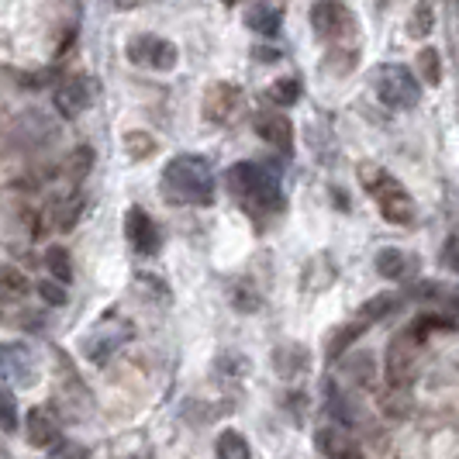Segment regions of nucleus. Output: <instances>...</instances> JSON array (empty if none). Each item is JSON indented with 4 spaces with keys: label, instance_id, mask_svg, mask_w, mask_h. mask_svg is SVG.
<instances>
[{
    "label": "nucleus",
    "instance_id": "nucleus-21",
    "mask_svg": "<svg viewBox=\"0 0 459 459\" xmlns=\"http://www.w3.org/2000/svg\"><path fill=\"white\" fill-rule=\"evenodd\" d=\"M28 290H31V283H28L18 270H11V266H4V270H0V298L18 300V298H24Z\"/></svg>",
    "mask_w": 459,
    "mask_h": 459
},
{
    "label": "nucleus",
    "instance_id": "nucleus-26",
    "mask_svg": "<svg viewBox=\"0 0 459 459\" xmlns=\"http://www.w3.org/2000/svg\"><path fill=\"white\" fill-rule=\"evenodd\" d=\"M0 425H4L7 432H14V429H18V411H14V394L7 391V387H0Z\"/></svg>",
    "mask_w": 459,
    "mask_h": 459
},
{
    "label": "nucleus",
    "instance_id": "nucleus-24",
    "mask_svg": "<svg viewBox=\"0 0 459 459\" xmlns=\"http://www.w3.org/2000/svg\"><path fill=\"white\" fill-rule=\"evenodd\" d=\"M46 266L52 270V276H56V280H63V283H69V280H73V266H69V253H66V249L52 246V249L46 253Z\"/></svg>",
    "mask_w": 459,
    "mask_h": 459
},
{
    "label": "nucleus",
    "instance_id": "nucleus-1",
    "mask_svg": "<svg viewBox=\"0 0 459 459\" xmlns=\"http://www.w3.org/2000/svg\"><path fill=\"white\" fill-rule=\"evenodd\" d=\"M162 197L173 204H211L214 177L204 156H177L162 169Z\"/></svg>",
    "mask_w": 459,
    "mask_h": 459
},
{
    "label": "nucleus",
    "instance_id": "nucleus-16",
    "mask_svg": "<svg viewBox=\"0 0 459 459\" xmlns=\"http://www.w3.org/2000/svg\"><path fill=\"white\" fill-rule=\"evenodd\" d=\"M414 259L411 255H404L401 249H380L377 253V270L380 276H387V280H404V276L411 273Z\"/></svg>",
    "mask_w": 459,
    "mask_h": 459
},
{
    "label": "nucleus",
    "instance_id": "nucleus-2",
    "mask_svg": "<svg viewBox=\"0 0 459 459\" xmlns=\"http://www.w3.org/2000/svg\"><path fill=\"white\" fill-rule=\"evenodd\" d=\"M229 190L235 197H242L249 207L255 211H280L283 207V194H280V184L270 169L255 166V162H235L229 173Z\"/></svg>",
    "mask_w": 459,
    "mask_h": 459
},
{
    "label": "nucleus",
    "instance_id": "nucleus-6",
    "mask_svg": "<svg viewBox=\"0 0 459 459\" xmlns=\"http://www.w3.org/2000/svg\"><path fill=\"white\" fill-rule=\"evenodd\" d=\"M128 59L149 69H173L177 66V46L160 35H138L128 42Z\"/></svg>",
    "mask_w": 459,
    "mask_h": 459
},
{
    "label": "nucleus",
    "instance_id": "nucleus-28",
    "mask_svg": "<svg viewBox=\"0 0 459 459\" xmlns=\"http://www.w3.org/2000/svg\"><path fill=\"white\" fill-rule=\"evenodd\" d=\"M446 263H449V266L459 263V242L456 238H449V246H446Z\"/></svg>",
    "mask_w": 459,
    "mask_h": 459
},
{
    "label": "nucleus",
    "instance_id": "nucleus-3",
    "mask_svg": "<svg viewBox=\"0 0 459 459\" xmlns=\"http://www.w3.org/2000/svg\"><path fill=\"white\" fill-rule=\"evenodd\" d=\"M369 197L377 201L380 214L391 221V225H411L414 221V201L404 186L394 180L391 173L384 169H373V180H369Z\"/></svg>",
    "mask_w": 459,
    "mask_h": 459
},
{
    "label": "nucleus",
    "instance_id": "nucleus-23",
    "mask_svg": "<svg viewBox=\"0 0 459 459\" xmlns=\"http://www.w3.org/2000/svg\"><path fill=\"white\" fill-rule=\"evenodd\" d=\"M432 24H436L432 4H429V0H418V7H414V14H411V24H408V35H411V39H425V35L432 31Z\"/></svg>",
    "mask_w": 459,
    "mask_h": 459
},
{
    "label": "nucleus",
    "instance_id": "nucleus-29",
    "mask_svg": "<svg viewBox=\"0 0 459 459\" xmlns=\"http://www.w3.org/2000/svg\"><path fill=\"white\" fill-rule=\"evenodd\" d=\"M4 356H7V352H4V345H0V363H4Z\"/></svg>",
    "mask_w": 459,
    "mask_h": 459
},
{
    "label": "nucleus",
    "instance_id": "nucleus-19",
    "mask_svg": "<svg viewBox=\"0 0 459 459\" xmlns=\"http://www.w3.org/2000/svg\"><path fill=\"white\" fill-rule=\"evenodd\" d=\"M214 453H218V459H253L249 442H246V436H238V432H221Z\"/></svg>",
    "mask_w": 459,
    "mask_h": 459
},
{
    "label": "nucleus",
    "instance_id": "nucleus-4",
    "mask_svg": "<svg viewBox=\"0 0 459 459\" xmlns=\"http://www.w3.org/2000/svg\"><path fill=\"white\" fill-rule=\"evenodd\" d=\"M373 87H377V97H380L391 111H411L414 104L421 100V87H418L414 73L408 66H397V63L380 66Z\"/></svg>",
    "mask_w": 459,
    "mask_h": 459
},
{
    "label": "nucleus",
    "instance_id": "nucleus-14",
    "mask_svg": "<svg viewBox=\"0 0 459 459\" xmlns=\"http://www.w3.org/2000/svg\"><path fill=\"white\" fill-rule=\"evenodd\" d=\"M325 401H328V411H332V418H335L339 425L352 429V425L359 421V411H356L352 397H349L345 391H339V384H335V380H328V384H325Z\"/></svg>",
    "mask_w": 459,
    "mask_h": 459
},
{
    "label": "nucleus",
    "instance_id": "nucleus-12",
    "mask_svg": "<svg viewBox=\"0 0 459 459\" xmlns=\"http://www.w3.org/2000/svg\"><path fill=\"white\" fill-rule=\"evenodd\" d=\"M235 104H238V87H231V83H214V87H207V93H204V117L207 121H225V117L235 111Z\"/></svg>",
    "mask_w": 459,
    "mask_h": 459
},
{
    "label": "nucleus",
    "instance_id": "nucleus-5",
    "mask_svg": "<svg viewBox=\"0 0 459 459\" xmlns=\"http://www.w3.org/2000/svg\"><path fill=\"white\" fill-rule=\"evenodd\" d=\"M311 28H315L318 39L335 42V39L352 31V11L345 7L342 0H318L311 7Z\"/></svg>",
    "mask_w": 459,
    "mask_h": 459
},
{
    "label": "nucleus",
    "instance_id": "nucleus-9",
    "mask_svg": "<svg viewBox=\"0 0 459 459\" xmlns=\"http://www.w3.org/2000/svg\"><path fill=\"white\" fill-rule=\"evenodd\" d=\"M125 235H128V242H132L135 253H142V255L160 253V229H156V221H152L142 207H132V211L125 214Z\"/></svg>",
    "mask_w": 459,
    "mask_h": 459
},
{
    "label": "nucleus",
    "instance_id": "nucleus-31",
    "mask_svg": "<svg viewBox=\"0 0 459 459\" xmlns=\"http://www.w3.org/2000/svg\"><path fill=\"white\" fill-rule=\"evenodd\" d=\"M456 307H459V294H456Z\"/></svg>",
    "mask_w": 459,
    "mask_h": 459
},
{
    "label": "nucleus",
    "instance_id": "nucleus-15",
    "mask_svg": "<svg viewBox=\"0 0 459 459\" xmlns=\"http://www.w3.org/2000/svg\"><path fill=\"white\" fill-rule=\"evenodd\" d=\"M273 363L283 377H298V373L307 369L311 356H307V349H304V345H280V349L273 352Z\"/></svg>",
    "mask_w": 459,
    "mask_h": 459
},
{
    "label": "nucleus",
    "instance_id": "nucleus-8",
    "mask_svg": "<svg viewBox=\"0 0 459 459\" xmlns=\"http://www.w3.org/2000/svg\"><path fill=\"white\" fill-rule=\"evenodd\" d=\"M52 100H56V111L63 117L83 115V111L91 108V80H87V76H66V80L56 87Z\"/></svg>",
    "mask_w": 459,
    "mask_h": 459
},
{
    "label": "nucleus",
    "instance_id": "nucleus-18",
    "mask_svg": "<svg viewBox=\"0 0 459 459\" xmlns=\"http://www.w3.org/2000/svg\"><path fill=\"white\" fill-rule=\"evenodd\" d=\"M401 307V298L397 294H377L373 300H367L363 307H359V322H380V318H387Z\"/></svg>",
    "mask_w": 459,
    "mask_h": 459
},
{
    "label": "nucleus",
    "instance_id": "nucleus-20",
    "mask_svg": "<svg viewBox=\"0 0 459 459\" xmlns=\"http://www.w3.org/2000/svg\"><path fill=\"white\" fill-rule=\"evenodd\" d=\"M266 100H270V104H276V108L298 104V100H300V80H294V76H283V80H276L273 87L266 91Z\"/></svg>",
    "mask_w": 459,
    "mask_h": 459
},
{
    "label": "nucleus",
    "instance_id": "nucleus-25",
    "mask_svg": "<svg viewBox=\"0 0 459 459\" xmlns=\"http://www.w3.org/2000/svg\"><path fill=\"white\" fill-rule=\"evenodd\" d=\"M418 69H421V73H425V80L436 87L438 80H442V69H438V52H436V48H421V52H418Z\"/></svg>",
    "mask_w": 459,
    "mask_h": 459
},
{
    "label": "nucleus",
    "instance_id": "nucleus-10",
    "mask_svg": "<svg viewBox=\"0 0 459 459\" xmlns=\"http://www.w3.org/2000/svg\"><path fill=\"white\" fill-rule=\"evenodd\" d=\"M255 132H259L263 142H270L276 152H283V156L294 152V128H290V121L283 115H276V111L259 115L255 117Z\"/></svg>",
    "mask_w": 459,
    "mask_h": 459
},
{
    "label": "nucleus",
    "instance_id": "nucleus-27",
    "mask_svg": "<svg viewBox=\"0 0 459 459\" xmlns=\"http://www.w3.org/2000/svg\"><path fill=\"white\" fill-rule=\"evenodd\" d=\"M39 294L48 300V304H66V290L59 283H39Z\"/></svg>",
    "mask_w": 459,
    "mask_h": 459
},
{
    "label": "nucleus",
    "instance_id": "nucleus-17",
    "mask_svg": "<svg viewBox=\"0 0 459 459\" xmlns=\"http://www.w3.org/2000/svg\"><path fill=\"white\" fill-rule=\"evenodd\" d=\"M280 11L276 7H270V4H255L253 11L246 14V24L253 28V31H259V35H276L280 31Z\"/></svg>",
    "mask_w": 459,
    "mask_h": 459
},
{
    "label": "nucleus",
    "instance_id": "nucleus-7",
    "mask_svg": "<svg viewBox=\"0 0 459 459\" xmlns=\"http://www.w3.org/2000/svg\"><path fill=\"white\" fill-rule=\"evenodd\" d=\"M418 345H421V339L414 335L411 328H408V332H401V335H397V339L391 342L387 373H391L394 387H401V384H408V380H411L414 363H418Z\"/></svg>",
    "mask_w": 459,
    "mask_h": 459
},
{
    "label": "nucleus",
    "instance_id": "nucleus-22",
    "mask_svg": "<svg viewBox=\"0 0 459 459\" xmlns=\"http://www.w3.org/2000/svg\"><path fill=\"white\" fill-rule=\"evenodd\" d=\"M363 332H367V325H363V322H356L352 328H339V332L332 335V342H328V359L335 363V359H339V356H342L345 349L356 342V339H359Z\"/></svg>",
    "mask_w": 459,
    "mask_h": 459
},
{
    "label": "nucleus",
    "instance_id": "nucleus-30",
    "mask_svg": "<svg viewBox=\"0 0 459 459\" xmlns=\"http://www.w3.org/2000/svg\"><path fill=\"white\" fill-rule=\"evenodd\" d=\"M225 4H238V0H225Z\"/></svg>",
    "mask_w": 459,
    "mask_h": 459
},
{
    "label": "nucleus",
    "instance_id": "nucleus-13",
    "mask_svg": "<svg viewBox=\"0 0 459 459\" xmlns=\"http://www.w3.org/2000/svg\"><path fill=\"white\" fill-rule=\"evenodd\" d=\"M56 438H59V421L52 418V411L48 408H31L28 411V442L46 449Z\"/></svg>",
    "mask_w": 459,
    "mask_h": 459
},
{
    "label": "nucleus",
    "instance_id": "nucleus-11",
    "mask_svg": "<svg viewBox=\"0 0 459 459\" xmlns=\"http://www.w3.org/2000/svg\"><path fill=\"white\" fill-rule=\"evenodd\" d=\"M315 446H318V453L328 459H367L363 449L356 446V438L349 436L345 429H318Z\"/></svg>",
    "mask_w": 459,
    "mask_h": 459
}]
</instances>
